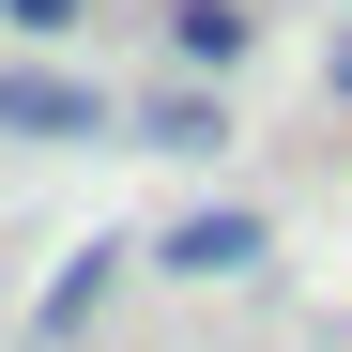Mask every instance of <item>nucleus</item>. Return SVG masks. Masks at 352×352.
I'll return each mask as SVG.
<instances>
[{
	"instance_id": "nucleus-1",
	"label": "nucleus",
	"mask_w": 352,
	"mask_h": 352,
	"mask_svg": "<svg viewBox=\"0 0 352 352\" xmlns=\"http://www.w3.org/2000/svg\"><path fill=\"white\" fill-rule=\"evenodd\" d=\"M0 138H31V153L107 138V92H92V77H62V62H16V77H0Z\"/></svg>"
},
{
	"instance_id": "nucleus-4",
	"label": "nucleus",
	"mask_w": 352,
	"mask_h": 352,
	"mask_svg": "<svg viewBox=\"0 0 352 352\" xmlns=\"http://www.w3.org/2000/svg\"><path fill=\"white\" fill-rule=\"evenodd\" d=\"M153 138H168V153H230V107H214V92H153Z\"/></svg>"
},
{
	"instance_id": "nucleus-5",
	"label": "nucleus",
	"mask_w": 352,
	"mask_h": 352,
	"mask_svg": "<svg viewBox=\"0 0 352 352\" xmlns=\"http://www.w3.org/2000/svg\"><path fill=\"white\" fill-rule=\"evenodd\" d=\"M0 16H16V31H77V0H0Z\"/></svg>"
},
{
	"instance_id": "nucleus-3",
	"label": "nucleus",
	"mask_w": 352,
	"mask_h": 352,
	"mask_svg": "<svg viewBox=\"0 0 352 352\" xmlns=\"http://www.w3.org/2000/svg\"><path fill=\"white\" fill-rule=\"evenodd\" d=\"M245 31H261L245 0H168V46H184L199 77H214V62H245Z\"/></svg>"
},
{
	"instance_id": "nucleus-2",
	"label": "nucleus",
	"mask_w": 352,
	"mask_h": 352,
	"mask_svg": "<svg viewBox=\"0 0 352 352\" xmlns=\"http://www.w3.org/2000/svg\"><path fill=\"white\" fill-rule=\"evenodd\" d=\"M153 261H168V276H245V261H261V214H184Z\"/></svg>"
}]
</instances>
